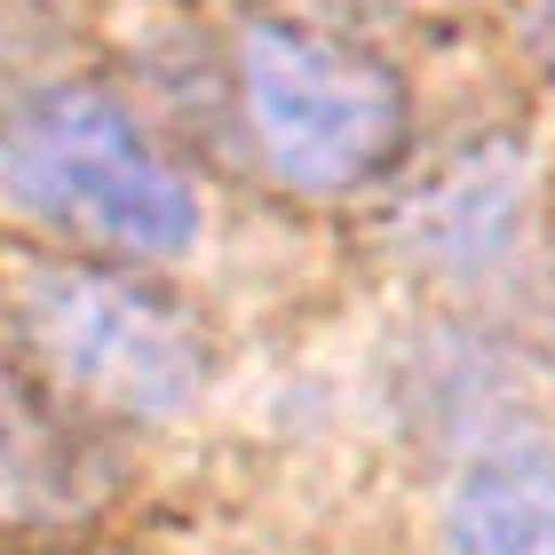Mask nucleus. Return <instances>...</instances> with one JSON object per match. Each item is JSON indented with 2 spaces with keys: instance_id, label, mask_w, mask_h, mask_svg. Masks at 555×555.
<instances>
[{
  "instance_id": "nucleus-5",
  "label": "nucleus",
  "mask_w": 555,
  "mask_h": 555,
  "mask_svg": "<svg viewBox=\"0 0 555 555\" xmlns=\"http://www.w3.org/2000/svg\"><path fill=\"white\" fill-rule=\"evenodd\" d=\"M452 555H555V452L524 444L468 468L444 508Z\"/></svg>"
},
{
  "instance_id": "nucleus-8",
  "label": "nucleus",
  "mask_w": 555,
  "mask_h": 555,
  "mask_svg": "<svg viewBox=\"0 0 555 555\" xmlns=\"http://www.w3.org/2000/svg\"><path fill=\"white\" fill-rule=\"evenodd\" d=\"M547 301H555V286H547Z\"/></svg>"
},
{
  "instance_id": "nucleus-6",
  "label": "nucleus",
  "mask_w": 555,
  "mask_h": 555,
  "mask_svg": "<svg viewBox=\"0 0 555 555\" xmlns=\"http://www.w3.org/2000/svg\"><path fill=\"white\" fill-rule=\"evenodd\" d=\"M80 437L0 373V516H64L80 500Z\"/></svg>"
},
{
  "instance_id": "nucleus-7",
  "label": "nucleus",
  "mask_w": 555,
  "mask_h": 555,
  "mask_svg": "<svg viewBox=\"0 0 555 555\" xmlns=\"http://www.w3.org/2000/svg\"><path fill=\"white\" fill-rule=\"evenodd\" d=\"M524 40H532V56L555 72V0H524Z\"/></svg>"
},
{
  "instance_id": "nucleus-2",
  "label": "nucleus",
  "mask_w": 555,
  "mask_h": 555,
  "mask_svg": "<svg viewBox=\"0 0 555 555\" xmlns=\"http://www.w3.org/2000/svg\"><path fill=\"white\" fill-rule=\"evenodd\" d=\"M238 104L255 119L262 159L294 191H349L405 135V88L389 64L341 33L310 24H246L238 33Z\"/></svg>"
},
{
  "instance_id": "nucleus-1",
  "label": "nucleus",
  "mask_w": 555,
  "mask_h": 555,
  "mask_svg": "<svg viewBox=\"0 0 555 555\" xmlns=\"http://www.w3.org/2000/svg\"><path fill=\"white\" fill-rule=\"evenodd\" d=\"M0 191L33 222L119 255H183L198 238V198L151 135L95 88H40L0 128Z\"/></svg>"
},
{
  "instance_id": "nucleus-3",
  "label": "nucleus",
  "mask_w": 555,
  "mask_h": 555,
  "mask_svg": "<svg viewBox=\"0 0 555 555\" xmlns=\"http://www.w3.org/2000/svg\"><path fill=\"white\" fill-rule=\"evenodd\" d=\"M16 334L72 397L119 421H175L207 389L198 325L112 270H33L16 286Z\"/></svg>"
},
{
  "instance_id": "nucleus-4",
  "label": "nucleus",
  "mask_w": 555,
  "mask_h": 555,
  "mask_svg": "<svg viewBox=\"0 0 555 555\" xmlns=\"http://www.w3.org/2000/svg\"><path fill=\"white\" fill-rule=\"evenodd\" d=\"M524 151L516 143H468L405 198V246L444 278H485L524 231Z\"/></svg>"
}]
</instances>
